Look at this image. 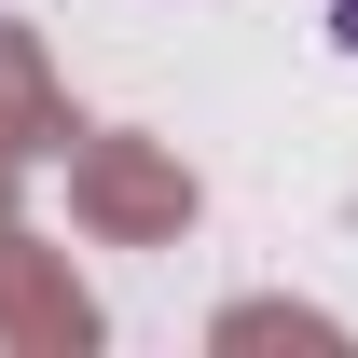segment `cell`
Returning a JSON list of instances; mask_svg holds the SVG:
<instances>
[{
	"label": "cell",
	"instance_id": "cell-1",
	"mask_svg": "<svg viewBox=\"0 0 358 358\" xmlns=\"http://www.w3.org/2000/svg\"><path fill=\"white\" fill-rule=\"evenodd\" d=\"M331 28H345V42H358V0H331Z\"/></svg>",
	"mask_w": 358,
	"mask_h": 358
}]
</instances>
